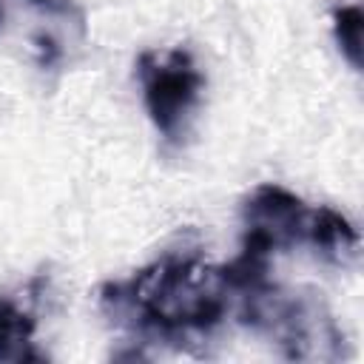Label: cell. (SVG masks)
Returning a JSON list of instances; mask_svg holds the SVG:
<instances>
[{"instance_id":"cell-3","label":"cell","mask_w":364,"mask_h":364,"mask_svg":"<svg viewBox=\"0 0 364 364\" xmlns=\"http://www.w3.org/2000/svg\"><path fill=\"white\" fill-rule=\"evenodd\" d=\"M136 74L142 85V102L154 128L168 142H179L191 114L199 105L205 74L196 68L193 57L182 48L145 51L136 60Z\"/></svg>"},{"instance_id":"cell-5","label":"cell","mask_w":364,"mask_h":364,"mask_svg":"<svg viewBox=\"0 0 364 364\" xmlns=\"http://www.w3.org/2000/svg\"><path fill=\"white\" fill-rule=\"evenodd\" d=\"M307 245L316 247L327 262L350 264L358 256V230L333 208H313L307 225Z\"/></svg>"},{"instance_id":"cell-4","label":"cell","mask_w":364,"mask_h":364,"mask_svg":"<svg viewBox=\"0 0 364 364\" xmlns=\"http://www.w3.org/2000/svg\"><path fill=\"white\" fill-rule=\"evenodd\" d=\"M310 210L296 193L282 185H259L242 208V250L273 259L276 250H287L307 239Z\"/></svg>"},{"instance_id":"cell-6","label":"cell","mask_w":364,"mask_h":364,"mask_svg":"<svg viewBox=\"0 0 364 364\" xmlns=\"http://www.w3.org/2000/svg\"><path fill=\"white\" fill-rule=\"evenodd\" d=\"M34 316L9 296H0V364L43 361L34 350Z\"/></svg>"},{"instance_id":"cell-1","label":"cell","mask_w":364,"mask_h":364,"mask_svg":"<svg viewBox=\"0 0 364 364\" xmlns=\"http://www.w3.org/2000/svg\"><path fill=\"white\" fill-rule=\"evenodd\" d=\"M230 287L222 267L199 256H162L128 282L102 287V310L122 327L185 347L228 313Z\"/></svg>"},{"instance_id":"cell-2","label":"cell","mask_w":364,"mask_h":364,"mask_svg":"<svg viewBox=\"0 0 364 364\" xmlns=\"http://www.w3.org/2000/svg\"><path fill=\"white\" fill-rule=\"evenodd\" d=\"M242 321L256 333L270 336L293 361H338L347 355V341L321 293L299 287L284 290L264 282L239 296Z\"/></svg>"},{"instance_id":"cell-7","label":"cell","mask_w":364,"mask_h":364,"mask_svg":"<svg viewBox=\"0 0 364 364\" xmlns=\"http://www.w3.org/2000/svg\"><path fill=\"white\" fill-rule=\"evenodd\" d=\"M361 28L364 11L358 6H341L333 11V37L338 43V51L355 71L361 68Z\"/></svg>"},{"instance_id":"cell-9","label":"cell","mask_w":364,"mask_h":364,"mask_svg":"<svg viewBox=\"0 0 364 364\" xmlns=\"http://www.w3.org/2000/svg\"><path fill=\"white\" fill-rule=\"evenodd\" d=\"M3 17H6V9H3V0H0V26H3Z\"/></svg>"},{"instance_id":"cell-8","label":"cell","mask_w":364,"mask_h":364,"mask_svg":"<svg viewBox=\"0 0 364 364\" xmlns=\"http://www.w3.org/2000/svg\"><path fill=\"white\" fill-rule=\"evenodd\" d=\"M31 3H34V6H40V9H54L60 0H31Z\"/></svg>"}]
</instances>
